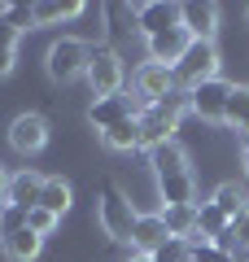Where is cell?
<instances>
[{
  "label": "cell",
  "mask_w": 249,
  "mask_h": 262,
  "mask_svg": "<svg viewBox=\"0 0 249 262\" xmlns=\"http://www.w3.org/2000/svg\"><path fill=\"white\" fill-rule=\"evenodd\" d=\"M18 35H22L18 27H9V22L0 18V53H18Z\"/></svg>",
  "instance_id": "obj_29"
},
{
  "label": "cell",
  "mask_w": 249,
  "mask_h": 262,
  "mask_svg": "<svg viewBox=\"0 0 249 262\" xmlns=\"http://www.w3.org/2000/svg\"><path fill=\"white\" fill-rule=\"evenodd\" d=\"M101 144H105V149H114V153H131V149H140V122L127 118V122H118V127L101 131Z\"/></svg>",
  "instance_id": "obj_21"
},
{
  "label": "cell",
  "mask_w": 249,
  "mask_h": 262,
  "mask_svg": "<svg viewBox=\"0 0 249 262\" xmlns=\"http://www.w3.org/2000/svg\"><path fill=\"white\" fill-rule=\"evenodd\" d=\"M162 241H171V232H166V223H162V210H157V214H140V219H136V236H131V245H136L140 253H153Z\"/></svg>",
  "instance_id": "obj_17"
},
{
  "label": "cell",
  "mask_w": 249,
  "mask_h": 262,
  "mask_svg": "<svg viewBox=\"0 0 249 262\" xmlns=\"http://www.w3.org/2000/svg\"><path fill=\"white\" fill-rule=\"evenodd\" d=\"M157 192H162L166 206H197V179H193V170L162 175V179H157Z\"/></svg>",
  "instance_id": "obj_13"
},
{
  "label": "cell",
  "mask_w": 249,
  "mask_h": 262,
  "mask_svg": "<svg viewBox=\"0 0 249 262\" xmlns=\"http://www.w3.org/2000/svg\"><path fill=\"white\" fill-rule=\"evenodd\" d=\"M22 227H27V210L5 206V219H0V241H5V236H13V232H22Z\"/></svg>",
  "instance_id": "obj_27"
},
{
  "label": "cell",
  "mask_w": 249,
  "mask_h": 262,
  "mask_svg": "<svg viewBox=\"0 0 249 262\" xmlns=\"http://www.w3.org/2000/svg\"><path fill=\"white\" fill-rule=\"evenodd\" d=\"M88 61H92V48L83 44L79 35H61L48 44L44 53V70L53 83H70V79H83L88 75Z\"/></svg>",
  "instance_id": "obj_2"
},
{
  "label": "cell",
  "mask_w": 249,
  "mask_h": 262,
  "mask_svg": "<svg viewBox=\"0 0 249 262\" xmlns=\"http://www.w3.org/2000/svg\"><path fill=\"white\" fill-rule=\"evenodd\" d=\"M131 262H153V258H149V253H131Z\"/></svg>",
  "instance_id": "obj_33"
},
{
  "label": "cell",
  "mask_w": 249,
  "mask_h": 262,
  "mask_svg": "<svg viewBox=\"0 0 249 262\" xmlns=\"http://www.w3.org/2000/svg\"><path fill=\"white\" fill-rule=\"evenodd\" d=\"M149 166H153V175H179V170H188V149L179 140H166L157 144V149H149Z\"/></svg>",
  "instance_id": "obj_14"
},
{
  "label": "cell",
  "mask_w": 249,
  "mask_h": 262,
  "mask_svg": "<svg viewBox=\"0 0 249 262\" xmlns=\"http://www.w3.org/2000/svg\"><path fill=\"white\" fill-rule=\"evenodd\" d=\"M140 110H144V105H140L131 92L101 96V101H92V105H88V122H92V127H96V136H101V131H110V127H118V122L136 118Z\"/></svg>",
  "instance_id": "obj_7"
},
{
  "label": "cell",
  "mask_w": 249,
  "mask_h": 262,
  "mask_svg": "<svg viewBox=\"0 0 249 262\" xmlns=\"http://www.w3.org/2000/svg\"><path fill=\"white\" fill-rule=\"evenodd\" d=\"M136 219H140V210L131 206V196L122 192L118 184L105 179V184H101V201H96V223H101V232L110 236L114 245H131V236H136Z\"/></svg>",
  "instance_id": "obj_1"
},
{
  "label": "cell",
  "mask_w": 249,
  "mask_h": 262,
  "mask_svg": "<svg viewBox=\"0 0 249 262\" xmlns=\"http://www.w3.org/2000/svg\"><path fill=\"white\" fill-rule=\"evenodd\" d=\"M13 66H18V53H0V79H9Z\"/></svg>",
  "instance_id": "obj_30"
},
{
  "label": "cell",
  "mask_w": 249,
  "mask_h": 262,
  "mask_svg": "<svg viewBox=\"0 0 249 262\" xmlns=\"http://www.w3.org/2000/svg\"><path fill=\"white\" fill-rule=\"evenodd\" d=\"M48 144V118L44 114H18V118L9 122V149L13 153H39Z\"/></svg>",
  "instance_id": "obj_8"
},
{
  "label": "cell",
  "mask_w": 249,
  "mask_h": 262,
  "mask_svg": "<svg viewBox=\"0 0 249 262\" xmlns=\"http://www.w3.org/2000/svg\"><path fill=\"white\" fill-rule=\"evenodd\" d=\"M210 201H214V206H219L227 219H240V214L249 210V196H245V188H236V184H219Z\"/></svg>",
  "instance_id": "obj_22"
},
{
  "label": "cell",
  "mask_w": 249,
  "mask_h": 262,
  "mask_svg": "<svg viewBox=\"0 0 249 262\" xmlns=\"http://www.w3.org/2000/svg\"><path fill=\"white\" fill-rule=\"evenodd\" d=\"M0 219H5V201H0Z\"/></svg>",
  "instance_id": "obj_35"
},
{
  "label": "cell",
  "mask_w": 249,
  "mask_h": 262,
  "mask_svg": "<svg viewBox=\"0 0 249 262\" xmlns=\"http://www.w3.org/2000/svg\"><path fill=\"white\" fill-rule=\"evenodd\" d=\"M39 206L48 210V214H70V206H74V192H70V184H66L61 175H48L44 179V192H39Z\"/></svg>",
  "instance_id": "obj_18"
},
{
  "label": "cell",
  "mask_w": 249,
  "mask_h": 262,
  "mask_svg": "<svg viewBox=\"0 0 249 262\" xmlns=\"http://www.w3.org/2000/svg\"><path fill=\"white\" fill-rule=\"evenodd\" d=\"M122 53L118 48H92V61H88V88H92V96L101 101V96H118L122 92Z\"/></svg>",
  "instance_id": "obj_4"
},
{
  "label": "cell",
  "mask_w": 249,
  "mask_h": 262,
  "mask_svg": "<svg viewBox=\"0 0 249 262\" xmlns=\"http://www.w3.org/2000/svg\"><path fill=\"white\" fill-rule=\"evenodd\" d=\"M88 9L83 0H39V5H31V22L35 27H57V22H70V18H79V13Z\"/></svg>",
  "instance_id": "obj_15"
},
{
  "label": "cell",
  "mask_w": 249,
  "mask_h": 262,
  "mask_svg": "<svg viewBox=\"0 0 249 262\" xmlns=\"http://www.w3.org/2000/svg\"><path fill=\"white\" fill-rule=\"evenodd\" d=\"M188 245H193V262H236L232 253H223L214 241H201V236H193Z\"/></svg>",
  "instance_id": "obj_25"
},
{
  "label": "cell",
  "mask_w": 249,
  "mask_h": 262,
  "mask_svg": "<svg viewBox=\"0 0 249 262\" xmlns=\"http://www.w3.org/2000/svg\"><path fill=\"white\" fill-rule=\"evenodd\" d=\"M205 79H219V48H214L210 39H193L188 53L175 61V83L184 88V92H193Z\"/></svg>",
  "instance_id": "obj_3"
},
{
  "label": "cell",
  "mask_w": 249,
  "mask_h": 262,
  "mask_svg": "<svg viewBox=\"0 0 249 262\" xmlns=\"http://www.w3.org/2000/svg\"><path fill=\"white\" fill-rule=\"evenodd\" d=\"M0 249H5L9 262H35L39 253H44V236H35L31 227H22V232H13V236L0 241Z\"/></svg>",
  "instance_id": "obj_16"
},
{
  "label": "cell",
  "mask_w": 249,
  "mask_h": 262,
  "mask_svg": "<svg viewBox=\"0 0 249 262\" xmlns=\"http://www.w3.org/2000/svg\"><path fill=\"white\" fill-rule=\"evenodd\" d=\"M236 262H249V253H240V258H236Z\"/></svg>",
  "instance_id": "obj_34"
},
{
  "label": "cell",
  "mask_w": 249,
  "mask_h": 262,
  "mask_svg": "<svg viewBox=\"0 0 249 262\" xmlns=\"http://www.w3.org/2000/svg\"><path fill=\"white\" fill-rule=\"evenodd\" d=\"M162 223H166L171 236L193 241L197 236V206H162Z\"/></svg>",
  "instance_id": "obj_20"
},
{
  "label": "cell",
  "mask_w": 249,
  "mask_h": 262,
  "mask_svg": "<svg viewBox=\"0 0 249 262\" xmlns=\"http://www.w3.org/2000/svg\"><path fill=\"white\" fill-rule=\"evenodd\" d=\"M131 88H136V101L140 105H157V101H166V96L175 92V70L171 66H157V61H144L131 75Z\"/></svg>",
  "instance_id": "obj_6"
},
{
  "label": "cell",
  "mask_w": 249,
  "mask_h": 262,
  "mask_svg": "<svg viewBox=\"0 0 249 262\" xmlns=\"http://www.w3.org/2000/svg\"><path fill=\"white\" fill-rule=\"evenodd\" d=\"M5 192H9V175H5V166H0V201H5Z\"/></svg>",
  "instance_id": "obj_32"
},
{
  "label": "cell",
  "mask_w": 249,
  "mask_h": 262,
  "mask_svg": "<svg viewBox=\"0 0 249 262\" xmlns=\"http://www.w3.org/2000/svg\"><path fill=\"white\" fill-rule=\"evenodd\" d=\"M44 179L35 170H13L9 175V192H5V206H18V210H35L39 206V192H44Z\"/></svg>",
  "instance_id": "obj_12"
},
{
  "label": "cell",
  "mask_w": 249,
  "mask_h": 262,
  "mask_svg": "<svg viewBox=\"0 0 249 262\" xmlns=\"http://www.w3.org/2000/svg\"><path fill=\"white\" fill-rule=\"evenodd\" d=\"M136 31L144 39L153 35H166V31H175L179 27V5H166V0H149V5H136Z\"/></svg>",
  "instance_id": "obj_9"
},
{
  "label": "cell",
  "mask_w": 249,
  "mask_h": 262,
  "mask_svg": "<svg viewBox=\"0 0 249 262\" xmlns=\"http://www.w3.org/2000/svg\"><path fill=\"white\" fill-rule=\"evenodd\" d=\"M232 88L227 79H205L188 92V114H197L201 122H223L227 118V101H232Z\"/></svg>",
  "instance_id": "obj_5"
},
{
  "label": "cell",
  "mask_w": 249,
  "mask_h": 262,
  "mask_svg": "<svg viewBox=\"0 0 249 262\" xmlns=\"http://www.w3.org/2000/svg\"><path fill=\"white\" fill-rule=\"evenodd\" d=\"M57 223H61V219H57V214H48L44 206L27 210V227H31L35 236H53V232H57Z\"/></svg>",
  "instance_id": "obj_26"
},
{
  "label": "cell",
  "mask_w": 249,
  "mask_h": 262,
  "mask_svg": "<svg viewBox=\"0 0 249 262\" xmlns=\"http://www.w3.org/2000/svg\"><path fill=\"white\" fill-rule=\"evenodd\" d=\"M5 22H9V27H18V31L35 27V22H31V5H9V13H5Z\"/></svg>",
  "instance_id": "obj_28"
},
{
  "label": "cell",
  "mask_w": 249,
  "mask_h": 262,
  "mask_svg": "<svg viewBox=\"0 0 249 262\" xmlns=\"http://www.w3.org/2000/svg\"><path fill=\"white\" fill-rule=\"evenodd\" d=\"M227 122L232 131H240L249 140V88H232V101H227Z\"/></svg>",
  "instance_id": "obj_23"
},
{
  "label": "cell",
  "mask_w": 249,
  "mask_h": 262,
  "mask_svg": "<svg viewBox=\"0 0 249 262\" xmlns=\"http://www.w3.org/2000/svg\"><path fill=\"white\" fill-rule=\"evenodd\" d=\"M188 44H193V35H188L184 27L166 31V35H153V39H144V48H149V61H157V66H171V70H175V61L188 53Z\"/></svg>",
  "instance_id": "obj_11"
},
{
  "label": "cell",
  "mask_w": 249,
  "mask_h": 262,
  "mask_svg": "<svg viewBox=\"0 0 249 262\" xmlns=\"http://www.w3.org/2000/svg\"><path fill=\"white\" fill-rule=\"evenodd\" d=\"M188 253H193V245L179 241V236H171V241H162L149 258H153V262H188Z\"/></svg>",
  "instance_id": "obj_24"
},
{
  "label": "cell",
  "mask_w": 249,
  "mask_h": 262,
  "mask_svg": "<svg viewBox=\"0 0 249 262\" xmlns=\"http://www.w3.org/2000/svg\"><path fill=\"white\" fill-rule=\"evenodd\" d=\"M227 227H232V219L223 214L214 201H197V236H201V241H219Z\"/></svg>",
  "instance_id": "obj_19"
},
{
  "label": "cell",
  "mask_w": 249,
  "mask_h": 262,
  "mask_svg": "<svg viewBox=\"0 0 249 262\" xmlns=\"http://www.w3.org/2000/svg\"><path fill=\"white\" fill-rule=\"evenodd\" d=\"M240 166H245V175H249V140L240 144Z\"/></svg>",
  "instance_id": "obj_31"
},
{
  "label": "cell",
  "mask_w": 249,
  "mask_h": 262,
  "mask_svg": "<svg viewBox=\"0 0 249 262\" xmlns=\"http://www.w3.org/2000/svg\"><path fill=\"white\" fill-rule=\"evenodd\" d=\"M179 27L193 39H210L214 44V35H219V5H210V0H188V5H179Z\"/></svg>",
  "instance_id": "obj_10"
}]
</instances>
